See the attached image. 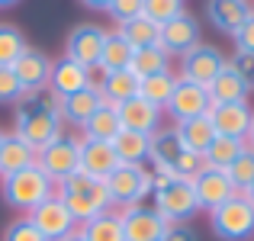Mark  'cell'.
<instances>
[{"label":"cell","instance_id":"cell-1","mask_svg":"<svg viewBox=\"0 0 254 241\" xmlns=\"http://www.w3.org/2000/svg\"><path fill=\"white\" fill-rule=\"evenodd\" d=\"M13 135H19L36 151H42L45 145H52L58 135H64L62 100H58L49 87L23 90V97L13 106Z\"/></svg>","mask_w":254,"mask_h":241},{"label":"cell","instance_id":"cell-2","mask_svg":"<svg viewBox=\"0 0 254 241\" xmlns=\"http://www.w3.org/2000/svg\"><path fill=\"white\" fill-rule=\"evenodd\" d=\"M0 196H3V203L10 206L13 212L29 216L39 203L55 196V183L49 180V174L39 164H32V167H26V171L10 174V177H0Z\"/></svg>","mask_w":254,"mask_h":241},{"label":"cell","instance_id":"cell-3","mask_svg":"<svg viewBox=\"0 0 254 241\" xmlns=\"http://www.w3.org/2000/svg\"><path fill=\"white\" fill-rule=\"evenodd\" d=\"M113 209H129L151 196V171L145 164H119L110 177H103Z\"/></svg>","mask_w":254,"mask_h":241},{"label":"cell","instance_id":"cell-4","mask_svg":"<svg viewBox=\"0 0 254 241\" xmlns=\"http://www.w3.org/2000/svg\"><path fill=\"white\" fill-rule=\"evenodd\" d=\"M209 229L219 241H248L254 238V206L242 193L225 199L209 212Z\"/></svg>","mask_w":254,"mask_h":241},{"label":"cell","instance_id":"cell-5","mask_svg":"<svg viewBox=\"0 0 254 241\" xmlns=\"http://www.w3.org/2000/svg\"><path fill=\"white\" fill-rule=\"evenodd\" d=\"M151 206L168 225H190V219H196L199 212L190 180H177V177L151 190Z\"/></svg>","mask_w":254,"mask_h":241},{"label":"cell","instance_id":"cell-6","mask_svg":"<svg viewBox=\"0 0 254 241\" xmlns=\"http://www.w3.org/2000/svg\"><path fill=\"white\" fill-rule=\"evenodd\" d=\"M225 68V55L219 45L212 42H196L190 52L180 55V64H177V77L180 80H190V84H199V87H209L212 77Z\"/></svg>","mask_w":254,"mask_h":241},{"label":"cell","instance_id":"cell-7","mask_svg":"<svg viewBox=\"0 0 254 241\" xmlns=\"http://www.w3.org/2000/svg\"><path fill=\"white\" fill-rule=\"evenodd\" d=\"M119 219H123V235L126 241H164L171 225L158 216L155 206L148 203H138L129 206V209H116Z\"/></svg>","mask_w":254,"mask_h":241},{"label":"cell","instance_id":"cell-8","mask_svg":"<svg viewBox=\"0 0 254 241\" xmlns=\"http://www.w3.org/2000/svg\"><path fill=\"white\" fill-rule=\"evenodd\" d=\"M103 39H106V29L97 23H77L74 29L68 32L64 39V58L84 64V68L97 71L100 64V52H103Z\"/></svg>","mask_w":254,"mask_h":241},{"label":"cell","instance_id":"cell-9","mask_svg":"<svg viewBox=\"0 0 254 241\" xmlns=\"http://www.w3.org/2000/svg\"><path fill=\"white\" fill-rule=\"evenodd\" d=\"M36 164L49 174L52 183H62L68 174L77 171V135H58L52 145L36 151Z\"/></svg>","mask_w":254,"mask_h":241},{"label":"cell","instance_id":"cell-10","mask_svg":"<svg viewBox=\"0 0 254 241\" xmlns=\"http://www.w3.org/2000/svg\"><path fill=\"white\" fill-rule=\"evenodd\" d=\"M190 186H193V196H196L199 212H212L216 206H222L225 199H232L238 193L235 186H232L229 174L219 171V167H209V164L190 180Z\"/></svg>","mask_w":254,"mask_h":241},{"label":"cell","instance_id":"cell-11","mask_svg":"<svg viewBox=\"0 0 254 241\" xmlns=\"http://www.w3.org/2000/svg\"><path fill=\"white\" fill-rule=\"evenodd\" d=\"M196 42H203V36H199V19L187 10L180 13V16H174L171 23L158 26V45H161L171 58H180Z\"/></svg>","mask_w":254,"mask_h":241},{"label":"cell","instance_id":"cell-12","mask_svg":"<svg viewBox=\"0 0 254 241\" xmlns=\"http://www.w3.org/2000/svg\"><path fill=\"white\" fill-rule=\"evenodd\" d=\"M209 93H206V87L199 84H190V80H180L177 77V87H174L168 106H164V113L174 119V125L184 122V119H193V116H206L209 113Z\"/></svg>","mask_w":254,"mask_h":241},{"label":"cell","instance_id":"cell-13","mask_svg":"<svg viewBox=\"0 0 254 241\" xmlns=\"http://www.w3.org/2000/svg\"><path fill=\"white\" fill-rule=\"evenodd\" d=\"M29 222L36 225L39 232H42L49 241H58V238H64V235H71V232L77 229V222L71 219V212L64 209V203H62V196H49L45 203H39L36 209L29 212Z\"/></svg>","mask_w":254,"mask_h":241},{"label":"cell","instance_id":"cell-14","mask_svg":"<svg viewBox=\"0 0 254 241\" xmlns=\"http://www.w3.org/2000/svg\"><path fill=\"white\" fill-rule=\"evenodd\" d=\"M45 87H49L58 100H64V97H71V93H77V90L93 87V71L62 55V58L52 61V74H49V84Z\"/></svg>","mask_w":254,"mask_h":241},{"label":"cell","instance_id":"cell-15","mask_svg":"<svg viewBox=\"0 0 254 241\" xmlns=\"http://www.w3.org/2000/svg\"><path fill=\"white\" fill-rule=\"evenodd\" d=\"M116 113H119V122H123V129H129V132H142V135H151V132L161 129V116H164L161 106L148 103L142 93L129 97L126 103H119V106H116Z\"/></svg>","mask_w":254,"mask_h":241},{"label":"cell","instance_id":"cell-16","mask_svg":"<svg viewBox=\"0 0 254 241\" xmlns=\"http://www.w3.org/2000/svg\"><path fill=\"white\" fill-rule=\"evenodd\" d=\"M77 167L87 171L90 177H110L119 167V158L113 151V142H100V138H84L77 135Z\"/></svg>","mask_w":254,"mask_h":241},{"label":"cell","instance_id":"cell-17","mask_svg":"<svg viewBox=\"0 0 254 241\" xmlns=\"http://www.w3.org/2000/svg\"><path fill=\"white\" fill-rule=\"evenodd\" d=\"M209 122L216 129V135L248 138L254 110H251V103H219V106H209Z\"/></svg>","mask_w":254,"mask_h":241},{"label":"cell","instance_id":"cell-18","mask_svg":"<svg viewBox=\"0 0 254 241\" xmlns=\"http://www.w3.org/2000/svg\"><path fill=\"white\" fill-rule=\"evenodd\" d=\"M58 196H62L64 209L71 212V219H74L77 225H84V222H90V219H97L100 212H110L113 209L110 193H106L103 180H100L93 190H87V193H58Z\"/></svg>","mask_w":254,"mask_h":241},{"label":"cell","instance_id":"cell-19","mask_svg":"<svg viewBox=\"0 0 254 241\" xmlns=\"http://www.w3.org/2000/svg\"><path fill=\"white\" fill-rule=\"evenodd\" d=\"M251 13H254L251 0H206V19L222 36H232Z\"/></svg>","mask_w":254,"mask_h":241},{"label":"cell","instance_id":"cell-20","mask_svg":"<svg viewBox=\"0 0 254 241\" xmlns=\"http://www.w3.org/2000/svg\"><path fill=\"white\" fill-rule=\"evenodd\" d=\"M103 103H106V100H103V93H100L97 84L87 87V90L71 93V97L62 100V122L71 125V129H81V125H84Z\"/></svg>","mask_w":254,"mask_h":241},{"label":"cell","instance_id":"cell-21","mask_svg":"<svg viewBox=\"0 0 254 241\" xmlns=\"http://www.w3.org/2000/svg\"><path fill=\"white\" fill-rule=\"evenodd\" d=\"M52 61H55V58H49L45 52H39V49H26L23 55L16 58V64H13V74L19 77L23 90H39V87L49 84Z\"/></svg>","mask_w":254,"mask_h":241},{"label":"cell","instance_id":"cell-22","mask_svg":"<svg viewBox=\"0 0 254 241\" xmlns=\"http://www.w3.org/2000/svg\"><path fill=\"white\" fill-rule=\"evenodd\" d=\"M251 90H254V84H248L245 77H238L229 64H225V68L212 77V84L206 87L212 106H219V103H248Z\"/></svg>","mask_w":254,"mask_h":241},{"label":"cell","instance_id":"cell-23","mask_svg":"<svg viewBox=\"0 0 254 241\" xmlns=\"http://www.w3.org/2000/svg\"><path fill=\"white\" fill-rule=\"evenodd\" d=\"M174 132H177V138H180V148L184 151H196V155H206V148H209L212 138H216V129H212V122H209V113H206V116H193V119L177 122Z\"/></svg>","mask_w":254,"mask_h":241},{"label":"cell","instance_id":"cell-24","mask_svg":"<svg viewBox=\"0 0 254 241\" xmlns=\"http://www.w3.org/2000/svg\"><path fill=\"white\" fill-rule=\"evenodd\" d=\"M32 164H36V148H29L19 135L6 132L3 145H0V177H10V174L26 171Z\"/></svg>","mask_w":254,"mask_h":241},{"label":"cell","instance_id":"cell-25","mask_svg":"<svg viewBox=\"0 0 254 241\" xmlns=\"http://www.w3.org/2000/svg\"><path fill=\"white\" fill-rule=\"evenodd\" d=\"M97 87H100V93H103L106 103L119 106V103H126L129 97H135V93H138V77L132 74L129 68H123V71H106V74L100 77Z\"/></svg>","mask_w":254,"mask_h":241},{"label":"cell","instance_id":"cell-26","mask_svg":"<svg viewBox=\"0 0 254 241\" xmlns=\"http://www.w3.org/2000/svg\"><path fill=\"white\" fill-rule=\"evenodd\" d=\"M119 132H123V122H119V113H116V106H113V103H103L81 125V135L84 138H100V142H113Z\"/></svg>","mask_w":254,"mask_h":241},{"label":"cell","instance_id":"cell-27","mask_svg":"<svg viewBox=\"0 0 254 241\" xmlns=\"http://www.w3.org/2000/svg\"><path fill=\"white\" fill-rule=\"evenodd\" d=\"M180 151L184 148H180V138H177L174 129H158V132L148 135V161H151V167H171L174 171V161H177Z\"/></svg>","mask_w":254,"mask_h":241},{"label":"cell","instance_id":"cell-28","mask_svg":"<svg viewBox=\"0 0 254 241\" xmlns=\"http://www.w3.org/2000/svg\"><path fill=\"white\" fill-rule=\"evenodd\" d=\"M171 61H174V58L161 49V45H148V49L132 52L129 71L138 80H145V77H151V74H164V71H171Z\"/></svg>","mask_w":254,"mask_h":241},{"label":"cell","instance_id":"cell-29","mask_svg":"<svg viewBox=\"0 0 254 241\" xmlns=\"http://www.w3.org/2000/svg\"><path fill=\"white\" fill-rule=\"evenodd\" d=\"M129 61H132V49H129V42H126L123 36H119L116 29H106V39H103V52H100V64H97V71H123V68H129Z\"/></svg>","mask_w":254,"mask_h":241},{"label":"cell","instance_id":"cell-30","mask_svg":"<svg viewBox=\"0 0 254 241\" xmlns=\"http://www.w3.org/2000/svg\"><path fill=\"white\" fill-rule=\"evenodd\" d=\"M77 229H81L84 241H126V235H123V219H119L116 209L100 212L97 219L77 225Z\"/></svg>","mask_w":254,"mask_h":241},{"label":"cell","instance_id":"cell-31","mask_svg":"<svg viewBox=\"0 0 254 241\" xmlns=\"http://www.w3.org/2000/svg\"><path fill=\"white\" fill-rule=\"evenodd\" d=\"M113 151H116L119 164H145L148 161V135L123 129L113 138Z\"/></svg>","mask_w":254,"mask_h":241},{"label":"cell","instance_id":"cell-32","mask_svg":"<svg viewBox=\"0 0 254 241\" xmlns=\"http://www.w3.org/2000/svg\"><path fill=\"white\" fill-rule=\"evenodd\" d=\"M116 32L126 39V42H129V49H132V52L148 49V45H158V26L151 23L148 16H135V19H129V23L116 26Z\"/></svg>","mask_w":254,"mask_h":241},{"label":"cell","instance_id":"cell-33","mask_svg":"<svg viewBox=\"0 0 254 241\" xmlns=\"http://www.w3.org/2000/svg\"><path fill=\"white\" fill-rule=\"evenodd\" d=\"M248 148L245 145V138H229V135H216L212 138V145L206 148V155H203V161L209 167H219V171H225V167L232 164L242 151Z\"/></svg>","mask_w":254,"mask_h":241},{"label":"cell","instance_id":"cell-34","mask_svg":"<svg viewBox=\"0 0 254 241\" xmlns=\"http://www.w3.org/2000/svg\"><path fill=\"white\" fill-rule=\"evenodd\" d=\"M26 49H29L26 32L13 23H0V68H13Z\"/></svg>","mask_w":254,"mask_h":241},{"label":"cell","instance_id":"cell-35","mask_svg":"<svg viewBox=\"0 0 254 241\" xmlns=\"http://www.w3.org/2000/svg\"><path fill=\"white\" fill-rule=\"evenodd\" d=\"M174 87H177V74H174V71H164V74H151V77L138 80V93H142L148 103L161 106V110L168 106Z\"/></svg>","mask_w":254,"mask_h":241},{"label":"cell","instance_id":"cell-36","mask_svg":"<svg viewBox=\"0 0 254 241\" xmlns=\"http://www.w3.org/2000/svg\"><path fill=\"white\" fill-rule=\"evenodd\" d=\"M225 174H229L232 186H235L238 193H245V190L251 186V180H254V151L245 148L242 155H238L229 167H225Z\"/></svg>","mask_w":254,"mask_h":241},{"label":"cell","instance_id":"cell-37","mask_svg":"<svg viewBox=\"0 0 254 241\" xmlns=\"http://www.w3.org/2000/svg\"><path fill=\"white\" fill-rule=\"evenodd\" d=\"M180 13H184V0H145V6H142V16H148L155 26L171 23Z\"/></svg>","mask_w":254,"mask_h":241},{"label":"cell","instance_id":"cell-38","mask_svg":"<svg viewBox=\"0 0 254 241\" xmlns=\"http://www.w3.org/2000/svg\"><path fill=\"white\" fill-rule=\"evenodd\" d=\"M0 241H49V238L29 222V216H19V219H13V222L3 229Z\"/></svg>","mask_w":254,"mask_h":241},{"label":"cell","instance_id":"cell-39","mask_svg":"<svg viewBox=\"0 0 254 241\" xmlns=\"http://www.w3.org/2000/svg\"><path fill=\"white\" fill-rule=\"evenodd\" d=\"M203 167H206L203 155H196V151H180L177 161H174V177L177 180H193Z\"/></svg>","mask_w":254,"mask_h":241},{"label":"cell","instance_id":"cell-40","mask_svg":"<svg viewBox=\"0 0 254 241\" xmlns=\"http://www.w3.org/2000/svg\"><path fill=\"white\" fill-rule=\"evenodd\" d=\"M23 97V84L13 74V68H0V106H16Z\"/></svg>","mask_w":254,"mask_h":241},{"label":"cell","instance_id":"cell-41","mask_svg":"<svg viewBox=\"0 0 254 241\" xmlns=\"http://www.w3.org/2000/svg\"><path fill=\"white\" fill-rule=\"evenodd\" d=\"M142 6H145V0H110L106 13L113 16L116 26H123V23H129V19L142 16Z\"/></svg>","mask_w":254,"mask_h":241},{"label":"cell","instance_id":"cell-42","mask_svg":"<svg viewBox=\"0 0 254 241\" xmlns=\"http://www.w3.org/2000/svg\"><path fill=\"white\" fill-rule=\"evenodd\" d=\"M232 45H235V52H242V55H251V58H254V13L245 19L242 26H238L235 32H232Z\"/></svg>","mask_w":254,"mask_h":241},{"label":"cell","instance_id":"cell-43","mask_svg":"<svg viewBox=\"0 0 254 241\" xmlns=\"http://www.w3.org/2000/svg\"><path fill=\"white\" fill-rule=\"evenodd\" d=\"M225 64H229V68L235 71L238 77H245L248 84H254V58H251V55H242V52H235L232 58H225Z\"/></svg>","mask_w":254,"mask_h":241},{"label":"cell","instance_id":"cell-44","mask_svg":"<svg viewBox=\"0 0 254 241\" xmlns=\"http://www.w3.org/2000/svg\"><path fill=\"white\" fill-rule=\"evenodd\" d=\"M164 241H196V232H193L190 225H171Z\"/></svg>","mask_w":254,"mask_h":241},{"label":"cell","instance_id":"cell-45","mask_svg":"<svg viewBox=\"0 0 254 241\" xmlns=\"http://www.w3.org/2000/svg\"><path fill=\"white\" fill-rule=\"evenodd\" d=\"M81 6H87V10H103L106 13V6H110V0H77Z\"/></svg>","mask_w":254,"mask_h":241},{"label":"cell","instance_id":"cell-46","mask_svg":"<svg viewBox=\"0 0 254 241\" xmlns=\"http://www.w3.org/2000/svg\"><path fill=\"white\" fill-rule=\"evenodd\" d=\"M58 241H84V235H81V229H74L71 235H64V238H58Z\"/></svg>","mask_w":254,"mask_h":241},{"label":"cell","instance_id":"cell-47","mask_svg":"<svg viewBox=\"0 0 254 241\" xmlns=\"http://www.w3.org/2000/svg\"><path fill=\"white\" fill-rule=\"evenodd\" d=\"M242 196H245V199H248V203L254 206V180H251V186H248V190H245V193H242Z\"/></svg>","mask_w":254,"mask_h":241},{"label":"cell","instance_id":"cell-48","mask_svg":"<svg viewBox=\"0 0 254 241\" xmlns=\"http://www.w3.org/2000/svg\"><path fill=\"white\" fill-rule=\"evenodd\" d=\"M245 145L254 151V122H251V129H248V138H245Z\"/></svg>","mask_w":254,"mask_h":241},{"label":"cell","instance_id":"cell-49","mask_svg":"<svg viewBox=\"0 0 254 241\" xmlns=\"http://www.w3.org/2000/svg\"><path fill=\"white\" fill-rule=\"evenodd\" d=\"M19 0H0V10H10V6H16Z\"/></svg>","mask_w":254,"mask_h":241},{"label":"cell","instance_id":"cell-50","mask_svg":"<svg viewBox=\"0 0 254 241\" xmlns=\"http://www.w3.org/2000/svg\"><path fill=\"white\" fill-rule=\"evenodd\" d=\"M3 138H6V132H3V129H0V145H3Z\"/></svg>","mask_w":254,"mask_h":241},{"label":"cell","instance_id":"cell-51","mask_svg":"<svg viewBox=\"0 0 254 241\" xmlns=\"http://www.w3.org/2000/svg\"><path fill=\"white\" fill-rule=\"evenodd\" d=\"M251 6H254V3H251Z\"/></svg>","mask_w":254,"mask_h":241}]
</instances>
